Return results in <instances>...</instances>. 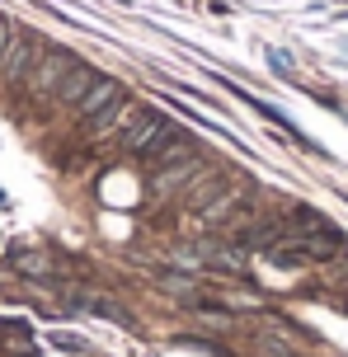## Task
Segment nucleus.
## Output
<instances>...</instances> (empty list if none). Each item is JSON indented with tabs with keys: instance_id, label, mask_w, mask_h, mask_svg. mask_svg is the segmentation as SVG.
I'll return each instance as SVG.
<instances>
[{
	"instance_id": "nucleus-1",
	"label": "nucleus",
	"mask_w": 348,
	"mask_h": 357,
	"mask_svg": "<svg viewBox=\"0 0 348 357\" xmlns=\"http://www.w3.org/2000/svg\"><path fill=\"white\" fill-rule=\"evenodd\" d=\"M179 137L174 132V123L169 118H160V113H137L128 127H123V146H128L132 155H156L160 146H169Z\"/></svg>"
},
{
	"instance_id": "nucleus-2",
	"label": "nucleus",
	"mask_w": 348,
	"mask_h": 357,
	"mask_svg": "<svg viewBox=\"0 0 348 357\" xmlns=\"http://www.w3.org/2000/svg\"><path fill=\"white\" fill-rule=\"evenodd\" d=\"M71 66H75L71 56L52 47V52H43V56H38V66L29 71V85H33L38 94H56V89H61V80L71 75Z\"/></svg>"
},
{
	"instance_id": "nucleus-3",
	"label": "nucleus",
	"mask_w": 348,
	"mask_h": 357,
	"mask_svg": "<svg viewBox=\"0 0 348 357\" xmlns=\"http://www.w3.org/2000/svg\"><path fill=\"white\" fill-rule=\"evenodd\" d=\"M113 104H123V85H118V80H109V75H99V80L90 85V94L75 104V113L94 123V118H99V113H109Z\"/></svg>"
},
{
	"instance_id": "nucleus-4",
	"label": "nucleus",
	"mask_w": 348,
	"mask_h": 357,
	"mask_svg": "<svg viewBox=\"0 0 348 357\" xmlns=\"http://www.w3.org/2000/svg\"><path fill=\"white\" fill-rule=\"evenodd\" d=\"M198 155H183V160H174V165H160V174L151 178V188L156 193H169V188H179V183H188V178H198Z\"/></svg>"
},
{
	"instance_id": "nucleus-5",
	"label": "nucleus",
	"mask_w": 348,
	"mask_h": 357,
	"mask_svg": "<svg viewBox=\"0 0 348 357\" xmlns=\"http://www.w3.org/2000/svg\"><path fill=\"white\" fill-rule=\"evenodd\" d=\"M0 71L10 75V80H19V75L33 71V43L24 33H15V43H10V52H5V61H0Z\"/></svg>"
},
{
	"instance_id": "nucleus-6",
	"label": "nucleus",
	"mask_w": 348,
	"mask_h": 357,
	"mask_svg": "<svg viewBox=\"0 0 348 357\" xmlns=\"http://www.w3.org/2000/svg\"><path fill=\"white\" fill-rule=\"evenodd\" d=\"M94 80H99V75H94L90 66H80V61H75V66H71V75L61 80V89H56V99L75 108L80 99H85V94H90V85H94Z\"/></svg>"
},
{
	"instance_id": "nucleus-7",
	"label": "nucleus",
	"mask_w": 348,
	"mask_h": 357,
	"mask_svg": "<svg viewBox=\"0 0 348 357\" xmlns=\"http://www.w3.org/2000/svg\"><path fill=\"white\" fill-rule=\"evenodd\" d=\"M15 268H19V273H29V278H47V273H52L47 254H33V250H19L15 254Z\"/></svg>"
},
{
	"instance_id": "nucleus-8",
	"label": "nucleus",
	"mask_w": 348,
	"mask_h": 357,
	"mask_svg": "<svg viewBox=\"0 0 348 357\" xmlns=\"http://www.w3.org/2000/svg\"><path fill=\"white\" fill-rule=\"evenodd\" d=\"M56 348H71V353H85V339H75V334H56Z\"/></svg>"
},
{
	"instance_id": "nucleus-9",
	"label": "nucleus",
	"mask_w": 348,
	"mask_h": 357,
	"mask_svg": "<svg viewBox=\"0 0 348 357\" xmlns=\"http://www.w3.org/2000/svg\"><path fill=\"white\" fill-rule=\"evenodd\" d=\"M10 43H15V29L0 19V61H5V52H10Z\"/></svg>"
},
{
	"instance_id": "nucleus-10",
	"label": "nucleus",
	"mask_w": 348,
	"mask_h": 357,
	"mask_svg": "<svg viewBox=\"0 0 348 357\" xmlns=\"http://www.w3.org/2000/svg\"><path fill=\"white\" fill-rule=\"evenodd\" d=\"M19 357H38V353H19Z\"/></svg>"
}]
</instances>
